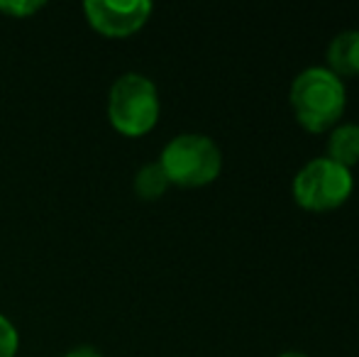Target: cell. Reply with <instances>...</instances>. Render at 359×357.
I'll return each mask as SVG.
<instances>
[{
    "label": "cell",
    "instance_id": "7",
    "mask_svg": "<svg viewBox=\"0 0 359 357\" xmlns=\"http://www.w3.org/2000/svg\"><path fill=\"white\" fill-rule=\"evenodd\" d=\"M327 159L342 164L345 169L359 164V125L345 123L332 130L330 140H327Z\"/></svg>",
    "mask_w": 359,
    "mask_h": 357
},
{
    "label": "cell",
    "instance_id": "8",
    "mask_svg": "<svg viewBox=\"0 0 359 357\" xmlns=\"http://www.w3.org/2000/svg\"><path fill=\"white\" fill-rule=\"evenodd\" d=\"M166 189H169V179L159 162L144 164L135 177V194L142 201H156L159 196H164Z\"/></svg>",
    "mask_w": 359,
    "mask_h": 357
},
{
    "label": "cell",
    "instance_id": "10",
    "mask_svg": "<svg viewBox=\"0 0 359 357\" xmlns=\"http://www.w3.org/2000/svg\"><path fill=\"white\" fill-rule=\"evenodd\" d=\"M42 8V0H3L0 3V13L13 15V18H29V15H34Z\"/></svg>",
    "mask_w": 359,
    "mask_h": 357
},
{
    "label": "cell",
    "instance_id": "4",
    "mask_svg": "<svg viewBox=\"0 0 359 357\" xmlns=\"http://www.w3.org/2000/svg\"><path fill=\"white\" fill-rule=\"evenodd\" d=\"M355 189L352 169H345L342 164L332 162L327 157L311 159L306 167L298 169L293 179V198L306 210H332L340 208Z\"/></svg>",
    "mask_w": 359,
    "mask_h": 357
},
{
    "label": "cell",
    "instance_id": "3",
    "mask_svg": "<svg viewBox=\"0 0 359 357\" xmlns=\"http://www.w3.org/2000/svg\"><path fill=\"white\" fill-rule=\"evenodd\" d=\"M159 164L169 184L196 189L217 179L222 169V154L210 137L189 133L179 135L166 144Z\"/></svg>",
    "mask_w": 359,
    "mask_h": 357
},
{
    "label": "cell",
    "instance_id": "2",
    "mask_svg": "<svg viewBox=\"0 0 359 357\" xmlns=\"http://www.w3.org/2000/svg\"><path fill=\"white\" fill-rule=\"evenodd\" d=\"M108 118L120 135L142 137L159 120V93L142 74H123L110 88Z\"/></svg>",
    "mask_w": 359,
    "mask_h": 357
},
{
    "label": "cell",
    "instance_id": "5",
    "mask_svg": "<svg viewBox=\"0 0 359 357\" xmlns=\"http://www.w3.org/2000/svg\"><path fill=\"white\" fill-rule=\"evenodd\" d=\"M86 18L105 37H130L149 20L151 3L133 0V3H113V0H88L83 5Z\"/></svg>",
    "mask_w": 359,
    "mask_h": 357
},
{
    "label": "cell",
    "instance_id": "9",
    "mask_svg": "<svg viewBox=\"0 0 359 357\" xmlns=\"http://www.w3.org/2000/svg\"><path fill=\"white\" fill-rule=\"evenodd\" d=\"M18 345H20L18 330H15V325L0 314V357H15Z\"/></svg>",
    "mask_w": 359,
    "mask_h": 357
},
{
    "label": "cell",
    "instance_id": "1",
    "mask_svg": "<svg viewBox=\"0 0 359 357\" xmlns=\"http://www.w3.org/2000/svg\"><path fill=\"white\" fill-rule=\"evenodd\" d=\"M291 108L308 133H325L342 118L347 105L345 83L325 67H311L291 83Z\"/></svg>",
    "mask_w": 359,
    "mask_h": 357
},
{
    "label": "cell",
    "instance_id": "12",
    "mask_svg": "<svg viewBox=\"0 0 359 357\" xmlns=\"http://www.w3.org/2000/svg\"><path fill=\"white\" fill-rule=\"evenodd\" d=\"M279 357H308V355H303V353H296V350H291V353H281Z\"/></svg>",
    "mask_w": 359,
    "mask_h": 357
},
{
    "label": "cell",
    "instance_id": "11",
    "mask_svg": "<svg viewBox=\"0 0 359 357\" xmlns=\"http://www.w3.org/2000/svg\"><path fill=\"white\" fill-rule=\"evenodd\" d=\"M64 357H103V355H100V350L90 348V345H79V348L69 350Z\"/></svg>",
    "mask_w": 359,
    "mask_h": 357
},
{
    "label": "cell",
    "instance_id": "6",
    "mask_svg": "<svg viewBox=\"0 0 359 357\" xmlns=\"http://www.w3.org/2000/svg\"><path fill=\"white\" fill-rule=\"evenodd\" d=\"M327 64L337 79L359 76V29H345L327 47Z\"/></svg>",
    "mask_w": 359,
    "mask_h": 357
}]
</instances>
